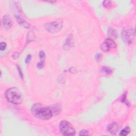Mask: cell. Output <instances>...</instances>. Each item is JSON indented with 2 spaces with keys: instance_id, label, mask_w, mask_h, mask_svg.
Returning a JSON list of instances; mask_svg holds the SVG:
<instances>
[{
  "instance_id": "6da1fadb",
  "label": "cell",
  "mask_w": 136,
  "mask_h": 136,
  "mask_svg": "<svg viewBox=\"0 0 136 136\" xmlns=\"http://www.w3.org/2000/svg\"><path fill=\"white\" fill-rule=\"evenodd\" d=\"M32 112L35 116L40 120H48L52 117L54 112L50 107L36 104L32 107Z\"/></svg>"
},
{
  "instance_id": "7a4b0ae2",
  "label": "cell",
  "mask_w": 136,
  "mask_h": 136,
  "mask_svg": "<svg viewBox=\"0 0 136 136\" xmlns=\"http://www.w3.org/2000/svg\"><path fill=\"white\" fill-rule=\"evenodd\" d=\"M5 98L8 102L15 105L21 104L23 101V95L17 88H10L6 91Z\"/></svg>"
},
{
  "instance_id": "3957f363",
  "label": "cell",
  "mask_w": 136,
  "mask_h": 136,
  "mask_svg": "<svg viewBox=\"0 0 136 136\" xmlns=\"http://www.w3.org/2000/svg\"><path fill=\"white\" fill-rule=\"evenodd\" d=\"M61 132L64 136H74L75 130L72 124L68 121H62L59 124Z\"/></svg>"
},
{
  "instance_id": "277c9868",
  "label": "cell",
  "mask_w": 136,
  "mask_h": 136,
  "mask_svg": "<svg viewBox=\"0 0 136 136\" xmlns=\"http://www.w3.org/2000/svg\"><path fill=\"white\" fill-rule=\"evenodd\" d=\"M121 36L125 43L128 44H131L134 40L135 37L134 30L129 26L124 27L122 31Z\"/></svg>"
},
{
  "instance_id": "5b68a950",
  "label": "cell",
  "mask_w": 136,
  "mask_h": 136,
  "mask_svg": "<svg viewBox=\"0 0 136 136\" xmlns=\"http://www.w3.org/2000/svg\"><path fill=\"white\" fill-rule=\"evenodd\" d=\"M63 27V21L61 19H57L52 23L45 24V28L46 30L51 33H56L62 29Z\"/></svg>"
},
{
  "instance_id": "8992f818",
  "label": "cell",
  "mask_w": 136,
  "mask_h": 136,
  "mask_svg": "<svg viewBox=\"0 0 136 136\" xmlns=\"http://www.w3.org/2000/svg\"><path fill=\"white\" fill-rule=\"evenodd\" d=\"M2 23L5 28L9 29L12 26V21L9 16L7 15L4 16L2 19Z\"/></svg>"
},
{
  "instance_id": "52a82bcc",
  "label": "cell",
  "mask_w": 136,
  "mask_h": 136,
  "mask_svg": "<svg viewBox=\"0 0 136 136\" xmlns=\"http://www.w3.org/2000/svg\"><path fill=\"white\" fill-rule=\"evenodd\" d=\"M119 129V126L116 123H112L107 127V131L112 135H115Z\"/></svg>"
},
{
  "instance_id": "ba28073f",
  "label": "cell",
  "mask_w": 136,
  "mask_h": 136,
  "mask_svg": "<svg viewBox=\"0 0 136 136\" xmlns=\"http://www.w3.org/2000/svg\"><path fill=\"white\" fill-rule=\"evenodd\" d=\"M39 55H40V61L37 63V66L39 69H41L44 66V62H45V53L43 51H40V54H39Z\"/></svg>"
},
{
  "instance_id": "9c48e42d",
  "label": "cell",
  "mask_w": 136,
  "mask_h": 136,
  "mask_svg": "<svg viewBox=\"0 0 136 136\" xmlns=\"http://www.w3.org/2000/svg\"><path fill=\"white\" fill-rule=\"evenodd\" d=\"M104 43L106 44L107 46L110 49L111 48H116V44L115 41L113 40L111 38H107L106 40H105Z\"/></svg>"
},
{
  "instance_id": "30bf717a",
  "label": "cell",
  "mask_w": 136,
  "mask_h": 136,
  "mask_svg": "<svg viewBox=\"0 0 136 136\" xmlns=\"http://www.w3.org/2000/svg\"><path fill=\"white\" fill-rule=\"evenodd\" d=\"M16 21H18V23L21 24L22 26H24L25 28H30V24H29L28 23H27V22L24 20L23 19L21 18L20 16H16Z\"/></svg>"
},
{
  "instance_id": "8fae6325",
  "label": "cell",
  "mask_w": 136,
  "mask_h": 136,
  "mask_svg": "<svg viewBox=\"0 0 136 136\" xmlns=\"http://www.w3.org/2000/svg\"><path fill=\"white\" fill-rule=\"evenodd\" d=\"M108 34H109V36L110 37V38L112 39V40L117 37V33H116V31L114 29H110L109 30V32H108Z\"/></svg>"
},
{
  "instance_id": "7c38bea8",
  "label": "cell",
  "mask_w": 136,
  "mask_h": 136,
  "mask_svg": "<svg viewBox=\"0 0 136 136\" xmlns=\"http://www.w3.org/2000/svg\"><path fill=\"white\" fill-rule=\"evenodd\" d=\"M101 70L103 73H104L105 74L109 75L112 73V70L111 69H110L109 67H106V66H103L101 68Z\"/></svg>"
},
{
  "instance_id": "4fadbf2b",
  "label": "cell",
  "mask_w": 136,
  "mask_h": 136,
  "mask_svg": "<svg viewBox=\"0 0 136 136\" xmlns=\"http://www.w3.org/2000/svg\"><path fill=\"white\" fill-rule=\"evenodd\" d=\"M130 132V129L129 127H126L121 131L120 135L122 136H125L128 135Z\"/></svg>"
},
{
  "instance_id": "5bb4252c",
  "label": "cell",
  "mask_w": 136,
  "mask_h": 136,
  "mask_svg": "<svg viewBox=\"0 0 136 136\" xmlns=\"http://www.w3.org/2000/svg\"><path fill=\"white\" fill-rule=\"evenodd\" d=\"M101 48L102 51L104 52H108L110 49L109 48H108L107 45H106V44H105L104 42L101 45Z\"/></svg>"
},
{
  "instance_id": "9a60e30c",
  "label": "cell",
  "mask_w": 136,
  "mask_h": 136,
  "mask_svg": "<svg viewBox=\"0 0 136 136\" xmlns=\"http://www.w3.org/2000/svg\"><path fill=\"white\" fill-rule=\"evenodd\" d=\"M112 2L110 1H105L103 2V5L105 8H109L111 7Z\"/></svg>"
},
{
  "instance_id": "2e32d148",
  "label": "cell",
  "mask_w": 136,
  "mask_h": 136,
  "mask_svg": "<svg viewBox=\"0 0 136 136\" xmlns=\"http://www.w3.org/2000/svg\"><path fill=\"white\" fill-rule=\"evenodd\" d=\"M80 136H89L90 134H89L87 130H83L82 131H81L79 133Z\"/></svg>"
},
{
  "instance_id": "e0dca14e",
  "label": "cell",
  "mask_w": 136,
  "mask_h": 136,
  "mask_svg": "<svg viewBox=\"0 0 136 136\" xmlns=\"http://www.w3.org/2000/svg\"><path fill=\"white\" fill-rule=\"evenodd\" d=\"M7 47V44L5 42H1V44H0V49L1 51H3L5 48H6Z\"/></svg>"
},
{
  "instance_id": "ac0fdd59",
  "label": "cell",
  "mask_w": 136,
  "mask_h": 136,
  "mask_svg": "<svg viewBox=\"0 0 136 136\" xmlns=\"http://www.w3.org/2000/svg\"><path fill=\"white\" fill-rule=\"evenodd\" d=\"M32 59V56L31 55H28V56H27L26 60H25V63L26 64H28L29 62H30V61H31Z\"/></svg>"
},
{
  "instance_id": "d6986e66",
  "label": "cell",
  "mask_w": 136,
  "mask_h": 136,
  "mask_svg": "<svg viewBox=\"0 0 136 136\" xmlns=\"http://www.w3.org/2000/svg\"><path fill=\"white\" fill-rule=\"evenodd\" d=\"M18 71H19V75H20V78L21 79H23V73H22V71H21L20 66H18Z\"/></svg>"
},
{
  "instance_id": "ffe728a7",
  "label": "cell",
  "mask_w": 136,
  "mask_h": 136,
  "mask_svg": "<svg viewBox=\"0 0 136 136\" xmlns=\"http://www.w3.org/2000/svg\"><path fill=\"white\" fill-rule=\"evenodd\" d=\"M19 54L18 53L16 52V53H15L12 55V57L14 59L16 60L17 59V58L19 57Z\"/></svg>"
},
{
  "instance_id": "44dd1931",
  "label": "cell",
  "mask_w": 136,
  "mask_h": 136,
  "mask_svg": "<svg viewBox=\"0 0 136 136\" xmlns=\"http://www.w3.org/2000/svg\"><path fill=\"white\" fill-rule=\"evenodd\" d=\"M101 57H102V55L101 54H97L96 55V56H95V59L97 60V61H99L101 60Z\"/></svg>"
}]
</instances>
